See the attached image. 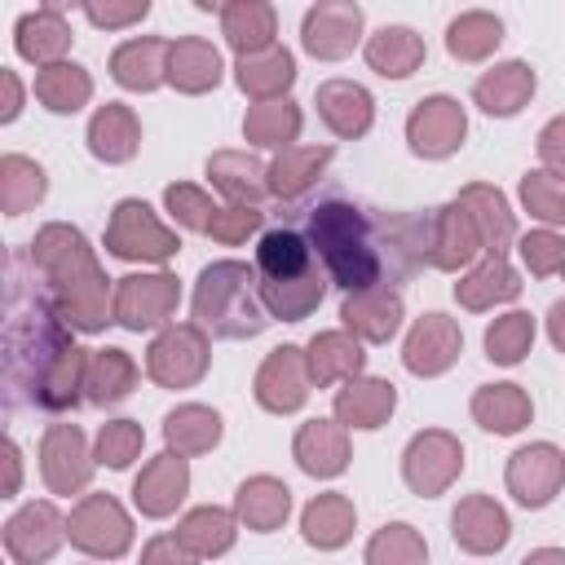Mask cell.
<instances>
[{
    "mask_svg": "<svg viewBox=\"0 0 565 565\" xmlns=\"http://www.w3.org/2000/svg\"><path fill=\"white\" fill-rule=\"evenodd\" d=\"M305 366H309V384L313 388H331V384L358 380L362 366H366V353H362V340L349 335L344 327L340 331H318L305 344Z\"/></svg>",
    "mask_w": 565,
    "mask_h": 565,
    "instance_id": "484cf974",
    "label": "cell"
},
{
    "mask_svg": "<svg viewBox=\"0 0 565 565\" xmlns=\"http://www.w3.org/2000/svg\"><path fill=\"white\" fill-rule=\"evenodd\" d=\"M137 362H132V353H124V349H93L88 353V375H84V402H93V406H115V402H124L132 388H137Z\"/></svg>",
    "mask_w": 565,
    "mask_h": 565,
    "instance_id": "b9f144b4",
    "label": "cell"
},
{
    "mask_svg": "<svg viewBox=\"0 0 565 565\" xmlns=\"http://www.w3.org/2000/svg\"><path fill=\"white\" fill-rule=\"evenodd\" d=\"M300 124H305V115H300V106H296L291 97H282V102H260V106H247V115H243V137H247L252 146H260V150H291V141L300 137Z\"/></svg>",
    "mask_w": 565,
    "mask_h": 565,
    "instance_id": "f6af8a7d",
    "label": "cell"
},
{
    "mask_svg": "<svg viewBox=\"0 0 565 565\" xmlns=\"http://www.w3.org/2000/svg\"><path fill=\"white\" fill-rule=\"evenodd\" d=\"M141 446H146V433H141L137 419H106V424L97 428L93 459L106 463V468H115V472H124V468L141 455Z\"/></svg>",
    "mask_w": 565,
    "mask_h": 565,
    "instance_id": "816d5d0a",
    "label": "cell"
},
{
    "mask_svg": "<svg viewBox=\"0 0 565 565\" xmlns=\"http://www.w3.org/2000/svg\"><path fill=\"white\" fill-rule=\"evenodd\" d=\"M468 137V115L455 97L433 93L406 115V146L419 159H450Z\"/></svg>",
    "mask_w": 565,
    "mask_h": 565,
    "instance_id": "8fae6325",
    "label": "cell"
},
{
    "mask_svg": "<svg viewBox=\"0 0 565 565\" xmlns=\"http://www.w3.org/2000/svg\"><path fill=\"white\" fill-rule=\"evenodd\" d=\"M0 84H4V106H0V124H13L18 110H22V84H18V71L0 66Z\"/></svg>",
    "mask_w": 565,
    "mask_h": 565,
    "instance_id": "91938a15",
    "label": "cell"
},
{
    "mask_svg": "<svg viewBox=\"0 0 565 565\" xmlns=\"http://www.w3.org/2000/svg\"><path fill=\"white\" fill-rule=\"evenodd\" d=\"M35 102L53 115H75L88 106L93 97V75L79 66V62H53L44 71H35V84H31Z\"/></svg>",
    "mask_w": 565,
    "mask_h": 565,
    "instance_id": "ee69618b",
    "label": "cell"
},
{
    "mask_svg": "<svg viewBox=\"0 0 565 565\" xmlns=\"http://www.w3.org/2000/svg\"><path fill=\"white\" fill-rule=\"evenodd\" d=\"M463 472V446L455 433L446 428H424L406 441L402 450V481L411 486V494L419 499H437L446 494Z\"/></svg>",
    "mask_w": 565,
    "mask_h": 565,
    "instance_id": "52a82bcc",
    "label": "cell"
},
{
    "mask_svg": "<svg viewBox=\"0 0 565 565\" xmlns=\"http://www.w3.org/2000/svg\"><path fill=\"white\" fill-rule=\"evenodd\" d=\"M22 486V450L13 437H4V499H13Z\"/></svg>",
    "mask_w": 565,
    "mask_h": 565,
    "instance_id": "94428289",
    "label": "cell"
},
{
    "mask_svg": "<svg viewBox=\"0 0 565 565\" xmlns=\"http://www.w3.org/2000/svg\"><path fill=\"white\" fill-rule=\"evenodd\" d=\"M481 234L468 216V207L459 199L433 207V243H428V265L433 269H446V274H459V269H472V260L481 256Z\"/></svg>",
    "mask_w": 565,
    "mask_h": 565,
    "instance_id": "ac0fdd59",
    "label": "cell"
},
{
    "mask_svg": "<svg viewBox=\"0 0 565 565\" xmlns=\"http://www.w3.org/2000/svg\"><path fill=\"white\" fill-rule=\"evenodd\" d=\"M221 35L234 49V57L265 53V49L278 44L274 40L278 35V13L265 0H230V4H221Z\"/></svg>",
    "mask_w": 565,
    "mask_h": 565,
    "instance_id": "d6a6232c",
    "label": "cell"
},
{
    "mask_svg": "<svg viewBox=\"0 0 565 565\" xmlns=\"http://www.w3.org/2000/svg\"><path fill=\"white\" fill-rule=\"evenodd\" d=\"M207 181L225 194V203L260 207V199L269 194V163H260L247 150H216L207 159Z\"/></svg>",
    "mask_w": 565,
    "mask_h": 565,
    "instance_id": "83f0119b",
    "label": "cell"
},
{
    "mask_svg": "<svg viewBox=\"0 0 565 565\" xmlns=\"http://www.w3.org/2000/svg\"><path fill=\"white\" fill-rule=\"evenodd\" d=\"M225 75V62H221V49L203 35H181L172 40V53H168V84L185 97H203L221 84Z\"/></svg>",
    "mask_w": 565,
    "mask_h": 565,
    "instance_id": "4316f807",
    "label": "cell"
},
{
    "mask_svg": "<svg viewBox=\"0 0 565 565\" xmlns=\"http://www.w3.org/2000/svg\"><path fill=\"white\" fill-rule=\"evenodd\" d=\"M168 53H172V40L163 35L124 40L110 53V79L128 93H154L159 84H168Z\"/></svg>",
    "mask_w": 565,
    "mask_h": 565,
    "instance_id": "cb8c5ba5",
    "label": "cell"
},
{
    "mask_svg": "<svg viewBox=\"0 0 565 565\" xmlns=\"http://www.w3.org/2000/svg\"><path fill=\"white\" fill-rule=\"evenodd\" d=\"M31 265L40 269L49 296L57 300L62 318L75 331H102L106 322H115L110 278H106V269L97 265L88 238L75 225L53 221V225L35 230V238H31Z\"/></svg>",
    "mask_w": 565,
    "mask_h": 565,
    "instance_id": "3957f363",
    "label": "cell"
},
{
    "mask_svg": "<svg viewBox=\"0 0 565 565\" xmlns=\"http://www.w3.org/2000/svg\"><path fill=\"white\" fill-rule=\"evenodd\" d=\"M516 252H521V265L534 278H565V234L530 230V234L516 238Z\"/></svg>",
    "mask_w": 565,
    "mask_h": 565,
    "instance_id": "db71d44e",
    "label": "cell"
},
{
    "mask_svg": "<svg viewBox=\"0 0 565 565\" xmlns=\"http://www.w3.org/2000/svg\"><path fill=\"white\" fill-rule=\"evenodd\" d=\"M534 349V318L525 309H508L486 327V358L494 366H516Z\"/></svg>",
    "mask_w": 565,
    "mask_h": 565,
    "instance_id": "c3c4849f",
    "label": "cell"
},
{
    "mask_svg": "<svg viewBox=\"0 0 565 565\" xmlns=\"http://www.w3.org/2000/svg\"><path fill=\"white\" fill-rule=\"evenodd\" d=\"M31 252L9 256V291H4V384L40 406L71 411L84 397L88 349L71 340V322L44 282H26Z\"/></svg>",
    "mask_w": 565,
    "mask_h": 565,
    "instance_id": "6da1fadb",
    "label": "cell"
},
{
    "mask_svg": "<svg viewBox=\"0 0 565 565\" xmlns=\"http://www.w3.org/2000/svg\"><path fill=\"white\" fill-rule=\"evenodd\" d=\"M406 309H402V296L393 287H371V291H358V296H344L340 305V322L349 335H358L362 344H388L402 327Z\"/></svg>",
    "mask_w": 565,
    "mask_h": 565,
    "instance_id": "603a6c76",
    "label": "cell"
},
{
    "mask_svg": "<svg viewBox=\"0 0 565 565\" xmlns=\"http://www.w3.org/2000/svg\"><path fill=\"white\" fill-rule=\"evenodd\" d=\"M141 565H199V556L177 539V534H154L141 547Z\"/></svg>",
    "mask_w": 565,
    "mask_h": 565,
    "instance_id": "680465c9",
    "label": "cell"
},
{
    "mask_svg": "<svg viewBox=\"0 0 565 565\" xmlns=\"http://www.w3.org/2000/svg\"><path fill=\"white\" fill-rule=\"evenodd\" d=\"M163 207H168V216H172L181 230H194V234H207V225H212V216H216L212 194H207L203 185H190V181H172V185L163 190Z\"/></svg>",
    "mask_w": 565,
    "mask_h": 565,
    "instance_id": "f5cc1de1",
    "label": "cell"
},
{
    "mask_svg": "<svg viewBox=\"0 0 565 565\" xmlns=\"http://www.w3.org/2000/svg\"><path fill=\"white\" fill-rule=\"evenodd\" d=\"M177 539L199 556V561H212V556H225L238 539V516L230 508H216V503H203V508H190L181 521H177Z\"/></svg>",
    "mask_w": 565,
    "mask_h": 565,
    "instance_id": "60d3db41",
    "label": "cell"
},
{
    "mask_svg": "<svg viewBox=\"0 0 565 565\" xmlns=\"http://www.w3.org/2000/svg\"><path fill=\"white\" fill-rule=\"evenodd\" d=\"M93 450L79 433V424H49L44 441H40V477L49 486V494H79L93 481Z\"/></svg>",
    "mask_w": 565,
    "mask_h": 565,
    "instance_id": "4fadbf2b",
    "label": "cell"
},
{
    "mask_svg": "<svg viewBox=\"0 0 565 565\" xmlns=\"http://www.w3.org/2000/svg\"><path fill=\"white\" fill-rule=\"evenodd\" d=\"M455 199L468 207V216H472V225L481 234L486 256H508V247L516 243V216H512L503 190L499 185H486V181H472Z\"/></svg>",
    "mask_w": 565,
    "mask_h": 565,
    "instance_id": "f1b7e54d",
    "label": "cell"
},
{
    "mask_svg": "<svg viewBox=\"0 0 565 565\" xmlns=\"http://www.w3.org/2000/svg\"><path fill=\"white\" fill-rule=\"evenodd\" d=\"M185 494H190V463H185L181 455H172V450L154 455V459L137 472V481H132V508H137L141 516H150V521L172 516Z\"/></svg>",
    "mask_w": 565,
    "mask_h": 565,
    "instance_id": "d6986e66",
    "label": "cell"
},
{
    "mask_svg": "<svg viewBox=\"0 0 565 565\" xmlns=\"http://www.w3.org/2000/svg\"><path fill=\"white\" fill-rule=\"evenodd\" d=\"M194 322L221 340H252L269 327L260 274L247 260H212L194 282Z\"/></svg>",
    "mask_w": 565,
    "mask_h": 565,
    "instance_id": "277c9868",
    "label": "cell"
},
{
    "mask_svg": "<svg viewBox=\"0 0 565 565\" xmlns=\"http://www.w3.org/2000/svg\"><path fill=\"white\" fill-rule=\"evenodd\" d=\"M463 353V331L455 318L446 313H424L415 318V327L406 331V344H402V366L419 380H433V375H446Z\"/></svg>",
    "mask_w": 565,
    "mask_h": 565,
    "instance_id": "2e32d148",
    "label": "cell"
},
{
    "mask_svg": "<svg viewBox=\"0 0 565 565\" xmlns=\"http://www.w3.org/2000/svg\"><path fill=\"white\" fill-rule=\"evenodd\" d=\"M331 411H335V424L358 428V433H371V428H384L388 415L397 411V388H393L388 380L358 375V380H349V384L335 393Z\"/></svg>",
    "mask_w": 565,
    "mask_h": 565,
    "instance_id": "f546056e",
    "label": "cell"
},
{
    "mask_svg": "<svg viewBox=\"0 0 565 565\" xmlns=\"http://www.w3.org/2000/svg\"><path fill=\"white\" fill-rule=\"evenodd\" d=\"M472 419L494 437H512L534 419V402L521 384H481L472 393Z\"/></svg>",
    "mask_w": 565,
    "mask_h": 565,
    "instance_id": "f35d334b",
    "label": "cell"
},
{
    "mask_svg": "<svg viewBox=\"0 0 565 565\" xmlns=\"http://www.w3.org/2000/svg\"><path fill=\"white\" fill-rule=\"evenodd\" d=\"M362 40V4L353 0H318L300 22V44L318 62H340Z\"/></svg>",
    "mask_w": 565,
    "mask_h": 565,
    "instance_id": "5bb4252c",
    "label": "cell"
},
{
    "mask_svg": "<svg viewBox=\"0 0 565 565\" xmlns=\"http://www.w3.org/2000/svg\"><path fill=\"white\" fill-rule=\"evenodd\" d=\"M234 79H238V88H243L256 106H260V102H282V97L291 93V84H296V57H291V49L274 44V49H265V53L238 57V62H234Z\"/></svg>",
    "mask_w": 565,
    "mask_h": 565,
    "instance_id": "8d00e7d4",
    "label": "cell"
},
{
    "mask_svg": "<svg viewBox=\"0 0 565 565\" xmlns=\"http://www.w3.org/2000/svg\"><path fill=\"white\" fill-rule=\"evenodd\" d=\"M181 305V282L168 269L154 274H128L115 282V322L124 331H163L172 327V313Z\"/></svg>",
    "mask_w": 565,
    "mask_h": 565,
    "instance_id": "9c48e42d",
    "label": "cell"
},
{
    "mask_svg": "<svg viewBox=\"0 0 565 565\" xmlns=\"http://www.w3.org/2000/svg\"><path fill=\"white\" fill-rule=\"evenodd\" d=\"M353 525H358V508L349 494L340 490H327V494H313L300 512V534L309 547L318 552H340L349 539H353Z\"/></svg>",
    "mask_w": 565,
    "mask_h": 565,
    "instance_id": "e575fe53",
    "label": "cell"
},
{
    "mask_svg": "<svg viewBox=\"0 0 565 565\" xmlns=\"http://www.w3.org/2000/svg\"><path fill=\"white\" fill-rule=\"evenodd\" d=\"M547 340H552L556 353H565V296L547 309Z\"/></svg>",
    "mask_w": 565,
    "mask_h": 565,
    "instance_id": "6125c7cd",
    "label": "cell"
},
{
    "mask_svg": "<svg viewBox=\"0 0 565 565\" xmlns=\"http://www.w3.org/2000/svg\"><path fill=\"white\" fill-rule=\"evenodd\" d=\"M62 543H66V516L49 499H31L4 521V552L13 565H44L57 556Z\"/></svg>",
    "mask_w": 565,
    "mask_h": 565,
    "instance_id": "30bf717a",
    "label": "cell"
},
{
    "mask_svg": "<svg viewBox=\"0 0 565 565\" xmlns=\"http://www.w3.org/2000/svg\"><path fill=\"white\" fill-rule=\"evenodd\" d=\"M450 539L468 556H494V552L508 547L512 521H508L503 503H494L490 494H463L450 512Z\"/></svg>",
    "mask_w": 565,
    "mask_h": 565,
    "instance_id": "e0dca14e",
    "label": "cell"
},
{
    "mask_svg": "<svg viewBox=\"0 0 565 565\" xmlns=\"http://www.w3.org/2000/svg\"><path fill=\"white\" fill-rule=\"evenodd\" d=\"M163 441L172 455L181 459H194V455H207L216 441H221V415L212 406H199V402H185L177 411L163 415Z\"/></svg>",
    "mask_w": 565,
    "mask_h": 565,
    "instance_id": "7bdbcfd3",
    "label": "cell"
},
{
    "mask_svg": "<svg viewBox=\"0 0 565 565\" xmlns=\"http://www.w3.org/2000/svg\"><path fill=\"white\" fill-rule=\"evenodd\" d=\"M433 212H366L344 199H327L309 212V247L322 260L327 278L349 296L371 287L406 282L428 265Z\"/></svg>",
    "mask_w": 565,
    "mask_h": 565,
    "instance_id": "7a4b0ae2",
    "label": "cell"
},
{
    "mask_svg": "<svg viewBox=\"0 0 565 565\" xmlns=\"http://www.w3.org/2000/svg\"><path fill=\"white\" fill-rule=\"evenodd\" d=\"M71 40H75V35H71V22L62 18L57 4L31 9V13H22L18 26H13V49H18V57L35 62V71H44V66H53V62H66Z\"/></svg>",
    "mask_w": 565,
    "mask_h": 565,
    "instance_id": "d4e9b609",
    "label": "cell"
},
{
    "mask_svg": "<svg viewBox=\"0 0 565 565\" xmlns=\"http://www.w3.org/2000/svg\"><path fill=\"white\" fill-rule=\"evenodd\" d=\"M256 274H260V282H296V278H313L322 269L313 260L309 238H300L296 230H269L256 243Z\"/></svg>",
    "mask_w": 565,
    "mask_h": 565,
    "instance_id": "d590c367",
    "label": "cell"
},
{
    "mask_svg": "<svg viewBox=\"0 0 565 565\" xmlns=\"http://www.w3.org/2000/svg\"><path fill=\"white\" fill-rule=\"evenodd\" d=\"M521 565H565V547H534Z\"/></svg>",
    "mask_w": 565,
    "mask_h": 565,
    "instance_id": "be15d7a7",
    "label": "cell"
},
{
    "mask_svg": "<svg viewBox=\"0 0 565 565\" xmlns=\"http://www.w3.org/2000/svg\"><path fill=\"white\" fill-rule=\"evenodd\" d=\"M84 141H88L93 159H102V163H128L141 150V119H137L132 106L106 102V106L93 110Z\"/></svg>",
    "mask_w": 565,
    "mask_h": 565,
    "instance_id": "4dcf8cb0",
    "label": "cell"
},
{
    "mask_svg": "<svg viewBox=\"0 0 565 565\" xmlns=\"http://www.w3.org/2000/svg\"><path fill=\"white\" fill-rule=\"evenodd\" d=\"M66 539L84 556L119 561L132 547V516L110 494H84L66 516Z\"/></svg>",
    "mask_w": 565,
    "mask_h": 565,
    "instance_id": "ba28073f",
    "label": "cell"
},
{
    "mask_svg": "<svg viewBox=\"0 0 565 565\" xmlns=\"http://www.w3.org/2000/svg\"><path fill=\"white\" fill-rule=\"evenodd\" d=\"M539 159H543V172L565 181V115H556L539 128Z\"/></svg>",
    "mask_w": 565,
    "mask_h": 565,
    "instance_id": "6f0895ef",
    "label": "cell"
},
{
    "mask_svg": "<svg viewBox=\"0 0 565 565\" xmlns=\"http://www.w3.org/2000/svg\"><path fill=\"white\" fill-rule=\"evenodd\" d=\"M503 40V22L486 9H468L446 26V53L455 62H486Z\"/></svg>",
    "mask_w": 565,
    "mask_h": 565,
    "instance_id": "bcb514c9",
    "label": "cell"
},
{
    "mask_svg": "<svg viewBox=\"0 0 565 565\" xmlns=\"http://www.w3.org/2000/svg\"><path fill=\"white\" fill-rule=\"evenodd\" d=\"M234 516H238V525H247L252 534H274V530H282L287 516H291V490H287V481H278V477H269V472L247 477V481L238 486V494H234Z\"/></svg>",
    "mask_w": 565,
    "mask_h": 565,
    "instance_id": "1f68e13d",
    "label": "cell"
},
{
    "mask_svg": "<svg viewBox=\"0 0 565 565\" xmlns=\"http://www.w3.org/2000/svg\"><path fill=\"white\" fill-rule=\"evenodd\" d=\"M313 106H318V119L340 141H358L375 124V97L358 79H322L313 93Z\"/></svg>",
    "mask_w": 565,
    "mask_h": 565,
    "instance_id": "ffe728a7",
    "label": "cell"
},
{
    "mask_svg": "<svg viewBox=\"0 0 565 565\" xmlns=\"http://www.w3.org/2000/svg\"><path fill=\"white\" fill-rule=\"evenodd\" d=\"M521 296V274L512 269L508 256H481L459 282H455V300L472 313H486L494 305H508Z\"/></svg>",
    "mask_w": 565,
    "mask_h": 565,
    "instance_id": "836d02e7",
    "label": "cell"
},
{
    "mask_svg": "<svg viewBox=\"0 0 565 565\" xmlns=\"http://www.w3.org/2000/svg\"><path fill=\"white\" fill-rule=\"evenodd\" d=\"M291 459L300 463V472L318 477V481H331L349 468V428L335 424V419H305L296 428V441H291Z\"/></svg>",
    "mask_w": 565,
    "mask_h": 565,
    "instance_id": "7402d4cb",
    "label": "cell"
},
{
    "mask_svg": "<svg viewBox=\"0 0 565 565\" xmlns=\"http://www.w3.org/2000/svg\"><path fill=\"white\" fill-rule=\"evenodd\" d=\"M252 397L269 411V415H291L309 402V366H305V349L300 344H278L265 353L256 380H252Z\"/></svg>",
    "mask_w": 565,
    "mask_h": 565,
    "instance_id": "9a60e30c",
    "label": "cell"
},
{
    "mask_svg": "<svg viewBox=\"0 0 565 565\" xmlns=\"http://www.w3.org/2000/svg\"><path fill=\"white\" fill-rule=\"evenodd\" d=\"M181 238L168 230L146 199H119L110 221H106V252L119 260H141V265H168L177 256Z\"/></svg>",
    "mask_w": 565,
    "mask_h": 565,
    "instance_id": "5b68a950",
    "label": "cell"
},
{
    "mask_svg": "<svg viewBox=\"0 0 565 565\" xmlns=\"http://www.w3.org/2000/svg\"><path fill=\"white\" fill-rule=\"evenodd\" d=\"M534 88H539L534 66L521 62V57H512V62H494L486 75H477L472 102H477L490 119H512V115H521V110L530 106Z\"/></svg>",
    "mask_w": 565,
    "mask_h": 565,
    "instance_id": "44dd1931",
    "label": "cell"
},
{
    "mask_svg": "<svg viewBox=\"0 0 565 565\" xmlns=\"http://www.w3.org/2000/svg\"><path fill=\"white\" fill-rule=\"evenodd\" d=\"M49 190V177L35 159L26 154H4L0 159V212L4 216H22L31 212Z\"/></svg>",
    "mask_w": 565,
    "mask_h": 565,
    "instance_id": "7dc6e473",
    "label": "cell"
},
{
    "mask_svg": "<svg viewBox=\"0 0 565 565\" xmlns=\"http://www.w3.org/2000/svg\"><path fill=\"white\" fill-rule=\"evenodd\" d=\"M366 565H428V543L415 525L388 521L366 539Z\"/></svg>",
    "mask_w": 565,
    "mask_h": 565,
    "instance_id": "681fc988",
    "label": "cell"
},
{
    "mask_svg": "<svg viewBox=\"0 0 565 565\" xmlns=\"http://www.w3.org/2000/svg\"><path fill=\"white\" fill-rule=\"evenodd\" d=\"M260 207H238V203H225V207H216V216H212V225H207V234L221 243V247H238V243H247L256 230H260Z\"/></svg>",
    "mask_w": 565,
    "mask_h": 565,
    "instance_id": "11a10c76",
    "label": "cell"
},
{
    "mask_svg": "<svg viewBox=\"0 0 565 565\" xmlns=\"http://www.w3.org/2000/svg\"><path fill=\"white\" fill-rule=\"evenodd\" d=\"M508 494L521 508H547L561 490H565V450L552 441H530L508 459L503 472Z\"/></svg>",
    "mask_w": 565,
    "mask_h": 565,
    "instance_id": "7c38bea8",
    "label": "cell"
},
{
    "mask_svg": "<svg viewBox=\"0 0 565 565\" xmlns=\"http://www.w3.org/2000/svg\"><path fill=\"white\" fill-rule=\"evenodd\" d=\"M516 194H521V207L534 221H543V230L565 225V181H556L552 172H543V168L525 172L521 185H516Z\"/></svg>",
    "mask_w": 565,
    "mask_h": 565,
    "instance_id": "f907efd6",
    "label": "cell"
},
{
    "mask_svg": "<svg viewBox=\"0 0 565 565\" xmlns=\"http://www.w3.org/2000/svg\"><path fill=\"white\" fill-rule=\"evenodd\" d=\"M212 366V344L199 322L163 327L146 349V375L159 388H194Z\"/></svg>",
    "mask_w": 565,
    "mask_h": 565,
    "instance_id": "8992f818",
    "label": "cell"
},
{
    "mask_svg": "<svg viewBox=\"0 0 565 565\" xmlns=\"http://www.w3.org/2000/svg\"><path fill=\"white\" fill-rule=\"evenodd\" d=\"M331 146H291V150H278L274 163H269V194L291 203L300 194H309L318 185V177L327 172L331 163Z\"/></svg>",
    "mask_w": 565,
    "mask_h": 565,
    "instance_id": "ab89813d",
    "label": "cell"
},
{
    "mask_svg": "<svg viewBox=\"0 0 565 565\" xmlns=\"http://www.w3.org/2000/svg\"><path fill=\"white\" fill-rule=\"evenodd\" d=\"M150 13V0H88L84 4V18L93 22V26H102V31H124V26H132V22H141Z\"/></svg>",
    "mask_w": 565,
    "mask_h": 565,
    "instance_id": "9f6ffc18",
    "label": "cell"
},
{
    "mask_svg": "<svg viewBox=\"0 0 565 565\" xmlns=\"http://www.w3.org/2000/svg\"><path fill=\"white\" fill-rule=\"evenodd\" d=\"M366 66L375 71V75H384V79H406V75H415L419 66H424V57H428V49H424V35L419 31H411V26H380L375 35H366Z\"/></svg>",
    "mask_w": 565,
    "mask_h": 565,
    "instance_id": "74e56055",
    "label": "cell"
}]
</instances>
